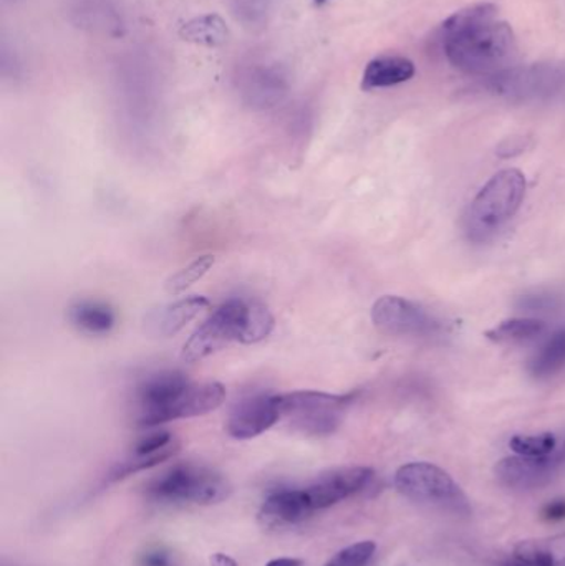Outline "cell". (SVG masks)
<instances>
[{"instance_id":"cell-6","label":"cell","mask_w":565,"mask_h":566,"mask_svg":"<svg viewBox=\"0 0 565 566\" xmlns=\"http://www.w3.org/2000/svg\"><path fill=\"white\" fill-rule=\"evenodd\" d=\"M245 305L248 302L244 300L232 298L218 306L182 346V361H201L221 352L229 343L239 342L244 325Z\"/></svg>"},{"instance_id":"cell-35","label":"cell","mask_w":565,"mask_h":566,"mask_svg":"<svg viewBox=\"0 0 565 566\" xmlns=\"http://www.w3.org/2000/svg\"><path fill=\"white\" fill-rule=\"evenodd\" d=\"M503 566H530V565L521 564V562H517L516 558H514V562H510V564H504Z\"/></svg>"},{"instance_id":"cell-1","label":"cell","mask_w":565,"mask_h":566,"mask_svg":"<svg viewBox=\"0 0 565 566\" xmlns=\"http://www.w3.org/2000/svg\"><path fill=\"white\" fill-rule=\"evenodd\" d=\"M444 55L468 75H501L514 69L517 40L510 23L498 15L493 3H478L451 15L441 25Z\"/></svg>"},{"instance_id":"cell-11","label":"cell","mask_w":565,"mask_h":566,"mask_svg":"<svg viewBox=\"0 0 565 566\" xmlns=\"http://www.w3.org/2000/svg\"><path fill=\"white\" fill-rule=\"evenodd\" d=\"M282 419L281 399L275 395L249 396L234 406L229 415L228 429L231 438L238 441L258 438L278 424Z\"/></svg>"},{"instance_id":"cell-16","label":"cell","mask_w":565,"mask_h":566,"mask_svg":"<svg viewBox=\"0 0 565 566\" xmlns=\"http://www.w3.org/2000/svg\"><path fill=\"white\" fill-rule=\"evenodd\" d=\"M415 73H417L415 63L407 56H377L365 66L364 76H362V88L367 90V92L377 88H390V86L410 82Z\"/></svg>"},{"instance_id":"cell-34","label":"cell","mask_w":565,"mask_h":566,"mask_svg":"<svg viewBox=\"0 0 565 566\" xmlns=\"http://www.w3.org/2000/svg\"><path fill=\"white\" fill-rule=\"evenodd\" d=\"M265 566H304V562L299 558H275Z\"/></svg>"},{"instance_id":"cell-33","label":"cell","mask_w":565,"mask_h":566,"mask_svg":"<svg viewBox=\"0 0 565 566\" xmlns=\"http://www.w3.org/2000/svg\"><path fill=\"white\" fill-rule=\"evenodd\" d=\"M211 566H239V564L229 555L215 554L211 557Z\"/></svg>"},{"instance_id":"cell-10","label":"cell","mask_w":565,"mask_h":566,"mask_svg":"<svg viewBox=\"0 0 565 566\" xmlns=\"http://www.w3.org/2000/svg\"><path fill=\"white\" fill-rule=\"evenodd\" d=\"M565 465V439L559 449L547 458H514L503 459L496 465V475L501 484L511 489H537L550 484L554 475Z\"/></svg>"},{"instance_id":"cell-17","label":"cell","mask_w":565,"mask_h":566,"mask_svg":"<svg viewBox=\"0 0 565 566\" xmlns=\"http://www.w3.org/2000/svg\"><path fill=\"white\" fill-rule=\"evenodd\" d=\"M514 558L530 566H565V534L521 542Z\"/></svg>"},{"instance_id":"cell-12","label":"cell","mask_w":565,"mask_h":566,"mask_svg":"<svg viewBox=\"0 0 565 566\" xmlns=\"http://www.w3.org/2000/svg\"><path fill=\"white\" fill-rule=\"evenodd\" d=\"M375 472L370 468H341L325 472L317 481L305 488L315 512L332 507L352 495L360 494L374 481Z\"/></svg>"},{"instance_id":"cell-27","label":"cell","mask_w":565,"mask_h":566,"mask_svg":"<svg viewBox=\"0 0 565 566\" xmlns=\"http://www.w3.org/2000/svg\"><path fill=\"white\" fill-rule=\"evenodd\" d=\"M274 0H236V12L245 23H259L265 19Z\"/></svg>"},{"instance_id":"cell-24","label":"cell","mask_w":565,"mask_h":566,"mask_svg":"<svg viewBox=\"0 0 565 566\" xmlns=\"http://www.w3.org/2000/svg\"><path fill=\"white\" fill-rule=\"evenodd\" d=\"M559 438L553 432H543V434L514 436L510 441V448L514 454L524 455V458H547L554 454L561 446Z\"/></svg>"},{"instance_id":"cell-3","label":"cell","mask_w":565,"mask_h":566,"mask_svg":"<svg viewBox=\"0 0 565 566\" xmlns=\"http://www.w3.org/2000/svg\"><path fill=\"white\" fill-rule=\"evenodd\" d=\"M231 491L219 472L195 464L172 465L148 485L149 497L159 504H221Z\"/></svg>"},{"instance_id":"cell-8","label":"cell","mask_w":565,"mask_h":566,"mask_svg":"<svg viewBox=\"0 0 565 566\" xmlns=\"http://www.w3.org/2000/svg\"><path fill=\"white\" fill-rule=\"evenodd\" d=\"M375 326L388 335L437 338L443 333L440 319L421 308L417 303L401 296H381L372 308Z\"/></svg>"},{"instance_id":"cell-25","label":"cell","mask_w":565,"mask_h":566,"mask_svg":"<svg viewBox=\"0 0 565 566\" xmlns=\"http://www.w3.org/2000/svg\"><path fill=\"white\" fill-rule=\"evenodd\" d=\"M215 262V255H201V258L195 259L191 264L186 265V268H182L181 271L176 272L166 281V292L169 295H178V293L185 292L189 286L201 281L211 271Z\"/></svg>"},{"instance_id":"cell-20","label":"cell","mask_w":565,"mask_h":566,"mask_svg":"<svg viewBox=\"0 0 565 566\" xmlns=\"http://www.w3.org/2000/svg\"><path fill=\"white\" fill-rule=\"evenodd\" d=\"M547 325L537 318H511L488 329L486 338L500 345L533 342L546 333Z\"/></svg>"},{"instance_id":"cell-31","label":"cell","mask_w":565,"mask_h":566,"mask_svg":"<svg viewBox=\"0 0 565 566\" xmlns=\"http://www.w3.org/2000/svg\"><path fill=\"white\" fill-rule=\"evenodd\" d=\"M557 305L556 298L553 295H544V293H537V295H526L521 300L520 306L524 310H543L554 308Z\"/></svg>"},{"instance_id":"cell-21","label":"cell","mask_w":565,"mask_h":566,"mask_svg":"<svg viewBox=\"0 0 565 566\" xmlns=\"http://www.w3.org/2000/svg\"><path fill=\"white\" fill-rule=\"evenodd\" d=\"M565 368V328L554 333L546 345L530 361V373L536 379H547Z\"/></svg>"},{"instance_id":"cell-19","label":"cell","mask_w":565,"mask_h":566,"mask_svg":"<svg viewBox=\"0 0 565 566\" xmlns=\"http://www.w3.org/2000/svg\"><path fill=\"white\" fill-rule=\"evenodd\" d=\"M179 35L186 42L212 49V46H221L228 42L229 29L221 15L206 13V15H199L186 22L179 30Z\"/></svg>"},{"instance_id":"cell-22","label":"cell","mask_w":565,"mask_h":566,"mask_svg":"<svg viewBox=\"0 0 565 566\" xmlns=\"http://www.w3.org/2000/svg\"><path fill=\"white\" fill-rule=\"evenodd\" d=\"M179 448H181V444H179L178 439H176L172 444L166 446L165 449H159V451L151 452V454H132V458L126 459V461H123L122 464L116 465V468L109 472V481H123V479L129 478V475L136 474V472L156 468V465L175 458L179 452Z\"/></svg>"},{"instance_id":"cell-29","label":"cell","mask_w":565,"mask_h":566,"mask_svg":"<svg viewBox=\"0 0 565 566\" xmlns=\"http://www.w3.org/2000/svg\"><path fill=\"white\" fill-rule=\"evenodd\" d=\"M139 566H175V557L165 547H151L139 557Z\"/></svg>"},{"instance_id":"cell-32","label":"cell","mask_w":565,"mask_h":566,"mask_svg":"<svg viewBox=\"0 0 565 566\" xmlns=\"http://www.w3.org/2000/svg\"><path fill=\"white\" fill-rule=\"evenodd\" d=\"M543 518L547 522L565 521V499H556L543 509Z\"/></svg>"},{"instance_id":"cell-14","label":"cell","mask_w":565,"mask_h":566,"mask_svg":"<svg viewBox=\"0 0 565 566\" xmlns=\"http://www.w3.org/2000/svg\"><path fill=\"white\" fill-rule=\"evenodd\" d=\"M208 306L209 300L198 295L159 306L146 315V333L155 338H171Z\"/></svg>"},{"instance_id":"cell-36","label":"cell","mask_w":565,"mask_h":566,"mask_svg":"<svg viewBox=\"0 0 565 566\" xmlns=\"http://www.w3.org/2000/svg\"><path fill=\"white\" fill-rule=\"evenodd\" d=\"M315 3H318V6H322V3L328 2V0H314Z\"/></svg>"},{"instance_id":"cell-2","label":"cell","mask_w":565,"mask_h":566,"mask_svg":"<svg viewBox=\"0 0 565 566\" xmlns=\"http://www.w3.org/2000/svg\"><path fill=\"white\" fill-rule=\"evenodd\" d=\"M526 196V178L520 169H504L478 192L464 214V232L470 241L493 239L520 211Z\"/></svg>"},{"instance_id":"cell-26","label":"cell","mask_w":565,"mask_h":566,"mask_svg":"<svg viewBox=\"0 0 565 566\" xmlns=\"http://www.w3.org/2000/svg\"><path fill=\"white\" fill-rule=\"evenodd\" d=\"M375 552L377 545L374 542H360L338 552L325 566H368L374 560Z\"/></svg>"},{"instance_id":"cell-4","label":"cell","mask_w":565,"mask_h":566,"mask_svg":"<svg viewBox=\"0 0 565 566\" xmlns=\"http://www.w3.org/2000/svg\"><path fill=\"white\" fill-rule=\"evenodd\" d=\"M358 392L328 395L321 391H294L279 395L282 418L307 436H328L342 424L347 409L357 401Z\"/></svg>"},{"instance_id":"cell-15","label":"cell","mask_w":565,"mask_h":566,"mask_svg":"<svg viewBox=\"0 0 565 566\" xmlns=\"http://www.w3.org/2000/svg\"><path fill=\"white\" fill-rule=\"evenodd\" d=\"M312 514L315 511L305 489H284L265 499L259 517L264 527L274 528L301 524Z\"/></svg>"},{"instance_id":"cell-7","label":"cell","mask_w":565,"mask_h":566,"mask_svg":"<svg viewBox=\"0 0 565 566\" xmlns=\"http://www.w3.org/2000/svg\"><path fill=\"white\" fill-rule=\"evenodd\" d=\"M395 488L410 501L420 504L464 505L463 492L448 472L428 462H411L398 469Z\"/></svg>"},{"instance_id":"cell-23","label":"cell","mask_w":565,"mask_h":566,"mask_svg":"<svg viewBox=\"0 0 565 566\" xmlns=\"http://www.w3.org/2000/svg\"><path fill=\"white\" fill-rule=\"evenodd\" d=\"M272 329H274V316L269 312L268 306L258 302H248L239 342L244 345H254V343L268 338Z\"/></svg>"},{"instance_id":"cell-30","label":"cell","mask_w":565,"mask_h":566,"mask_svg":"<svg viewBox=\"0 0 565 566\" xmlns=\"http://www.w3.org/2000/svg\"><path fill=\"white\" fill-rule=\"evenodd\" d=\"M530 146L531 138H527V136H514V138H508L506 142L498 146V155L501 158H513V156L526 151Z\"/></svg>"},{"instance_id":"cell-28","label":"cell","mask_w":565,"mask_h":566,"mask_svg":"<svg viewBox=\"0 0 565 566\" xmlns=\"http://www.w3.org/2000/svg\"><path fill=\"white\" fill-rule=\"evenodd\" d=\"M176 441L175 436L168 431L149 432L145 438L139 439L133 448V454H151V452L165 449L166 446L172 444Z\"/></svg>"},{"instance_id":"cell-5","label":"cell","mask_w":565,"mask_h":566,"mask_svg":"<svg viewBox=\"0 0 565 566\" xmlns=\"http://www.w3.org/2000/svg\"><path fill=\"white\" fill-rule=\"evenodd\" d=\"M192 381L181 371H161L146 378L136 388L138 424L156 428L176 421V409Z\"/></svg>"},{"instance_id":"cell-13","label":"cell","mask_w":565,"mask_h":566,"mask_svg":"<svg viewBox=\"0 0 565 566\" xmlns=\"http://www.w3.org/2000/svg\"><path fill=\"white\" fill-rule=\"evenodd\" d=\"M287 78L279 66L258 65L249 66L239 78L242 99L252 108H272L282 102L287 93Z\"/></svg>"},{"instance_id":"cell-18","label":"cell","mask_w":565,"mask_h":566,"mask_svg":"<svg viewBox=\"0 0 565 566\" xmlns=\"http://www.w3.org/2000/svg\"><path fill=\"white\" fill-rule=\"evenodd\" d=\"M69 318L80 332L96 336L108 335L116 323L115 312L108 305L92 300L72 305Z\"/></svg>"},{"instance_id":"cell-9","label":"cell","mask_w":565,"mask_h":566,"mask_svg":"<svg viewBox=\"0 0 565 566\" xmlns=\"http://www.w3.org/2000/svg\"><path fill=\"white\" fill-rule=\"evenodd\" d=\"M491 88L510 98H537L561 93L565 88V63H546L530 69H514L493 76Z\"/></svg>"}]
</instances>
